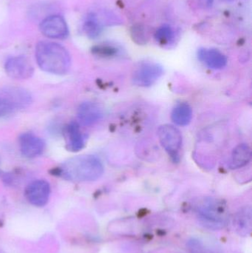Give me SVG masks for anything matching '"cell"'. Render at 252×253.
Instances as JSON below:
<instances>
[{"label":"cell","mask_w":252,"mask_h":253,"mask_svg":"<svg viewBox=\"0 0 252 253\" xmlns=\"http://www.w3.org/2000/svg\"><path fill=\"white\" fill-rule=\"evenodd\" d=\"M59 176L72 181H93L104 173V166L99 158L92 155L77 156L62 164L56 169Z\"/></svg>","instance_id":"obj_1"},{"label":"cell","mask_w":252,"mask_h":253,"mask_svg":"<svg viewBox=\"0 0 252 253\" xmlns=\"http://www.w3.org/2000/svg\"><path fill=\"white\" fill-rule=\"evenodd\" d=\"M36 59L42 71L56 75H63L69 71L71 58L62 44L53 42L41 41L36 46Z\"/></svg>","instance_id":"obj_2"},{"label":"cell","mask_w":252,"mask_h":253,"mask_svg":"<svg viewBox=\"0 0 252 253\" xmlns=\"http://www.w3.org/2000/svg\"><path fill=\"white\" fill-rule=\"evenodd\" d=\"M195 214L200 224L210 230H221L227 224L229 211L223 201L206 197L197 202Z\"/></svg>","instance_id":"obj_3"},{"label":"cell","mask_w":252,"mask_h":253,"mask_svg":"<svg viewBox=\"0 0 252 253\" xmlns=\"http://www.w3.org/2000/svg\"><path fill=\"white\" fill-rule=\"evenodd\" d=\"M164 74V68L159 64L144 62L139 64L133 74V82L139 87H146L155 84Z\"/></svg>","instance_id":"obj_4"},{"label":"cell","mask_w":252,"mask_h":253,"mask_svg":"<svg viewBox=\"0 0 252 253\" xmlns=\"http://www.w3.org/2000/svg\"><path fill=\"white\" fill-rule=\"evenodd\" d=\"M160 142L170 157L176 162L179 160V153L181 148L182 135L176 126L164 125L158 129Z\"/></svg>","instance_id":"obj_5"},{"label":"cell","mask_w":252,"mask_h":253,"mask_svg":"<svg viewBox=\"0 0 252 253\" xmlns=\"http://www.w3.org/2000/svg\"><path fill=\"white\" fill-rule=\"evenodd\" d=\"M39 30L44 37L53 40H62L69 35L68 24L60 15H50L43 19Z\"/></svg>","instance_id":"obj_6"},{"label":"cell","mask_w":252,"mask_h":253,"mask_svg":"<svg viewBox=\"0 0 252 253\" xmlns=\"http://www.w3.org/2000/svg\"><path fill=\"white\" fill-rule=\"evenodd\" d=\"M4 68L7 75L14 80H28L34 72V66L25 56L9 58L6 61Z\"/></svg>","instance_id":"obj_7"},{"label":"cell","mask_w":252,"mask_h":253,"mask_svg":"<svg viewBox=\"0 0 252 253\" xmlns=\"http://www.w3.org/2000/svg\"><path fill=\"white\" fill-rule=\"evenodd\" d=\"M50 186L45 180H36L31 182L25 190V197L35 207H44L48 202Z\"/></svg>","instance_id":"obj_8"},{"label":"cell","mask_w":252,"mask_h":253,"mask_svg":"<svg viewBox=\"0 0 252 253\" xmlns=\"http://www.w3.org/2000/svg\"><path fill=\"white\" fill-rule=\"evenodd\" d=\"M22 155L27 158H35L43 153L45 147L44 141L31 132L22 134L19 138Z\"/></svg>","instance_id":"obj_9"},{"label":"cell","mask_w":252,"mask_h":253,"mask_svg":"<svg viewBox=\"0 0 252 253\" xmlns=\"http://www.w3.org/2000/svg\"><path fill=\"white\" fill-rule=\"evenodd\" d=\"M0 95L8 101L14 110L26 108L32 102L31 94L20 87H5L0 91Z\"/></svg>","instance_id":"obj_10"},{"label":"cell","mask_w":252,"mask_h":253,"mask_svg":"<svg viewBox=\"0 0 252 253\" xmlns=\"http://www.w3.org/2000/svg\"><path fill=\"white\" fill-rule=\"evenodd\" d=\"M198 57L202 63L211 69H222L227 65V57L217 49L200 48Z\"/></svg>","instance_id":"obj_11"},{"label":"cell","mask_w":252,"mask_h":253,"mask_svg":"<svg viewBox=\"0 0 252 253\" xmlns=\"http://www.w3.org/2000/svg\"><path fill=\"white\" fill-rule=\"evenodd\" d=\"M78 120L84 126H92L99 122L103 117L102 108L94 102H86L78 107Z\"/></svg>","instance_id":"obj_12"},{"label":"cell","mask_w":252,"mask_h":253,"mask_svg":"<svg viewBox=\"0 0 252 253\" xmlns=\"http://www.w3.org/2000/svg\"><path fill=\"white\" fill-rule=\"evenodd\" d=\"M66 139L68 148L72 152H78L84 147V139L79 126L75 122H71L66 126Z\"/></svg>","instance_id":"obj_13"},{"label":"cell","mask_w":252,"mask_h":253,"mask_svg":"<svg viewBox=\"0 0 252 253\" xmlns=\"http://www.w3.org/2000/svg\"><path fill=\"white\" fill-rule=\"evenodd\" d=\"M234 227L240 236H247L252 231V208L246 206L241 208L234 218Z\"/></svg>","instance_id":"obj_14"},{"label":"cell","mask_w":252,"mask_h":253,"mask_svg":"<svg viewBox=\"0 0 252 253\" xmlns=\"http://www.w3.org/2000/svg\"><path fill=\"white\" fill-rule=\"evenodd\" d=\"M252 159V150L248 144H241L237 146L231 156L229 167L231 169L244 168Z\"/></svg>","instance_id":"obj_15"},{"label":"cell","mask_w":252,"mask_h":253,"mask_svg":"<svg viewBox=\"0 0 252 253\" xmlns=\"http://www.w3.org/2000/svg\"><path fill=\"white\" fill-rule=\"evenodd\" d=\"M83 31L87 37L92 40L98 38L101 35L103 31V25L96 13H89L87 15L83 23Z\"/></svg>","instance_id":"obj_16"},{"label":"cell","mask_w":252,"mask_h":253,"mask_svg":"<svg viewBox=\"0 0 252 253\" xmlns=\"http://www.w3.org/2000/svg\"><path fill=\"white\" fill-rule=\"evenodd\" d=\"M171 118L173 123L177 126H188L192 121V108L187 103L179 104L173 110Z\"/></svg>","instance_id":"obj_17"},{"label":"cell","mask_w":252,"mask_h":253,"mask_svg":"<svg viewBox=\"0 0 252 253\" xmlns=\"http://www.w3.org/2000/svg\"><path fill=\"white\" fill-rule=\"evenodd\" d=\"M155 40L161 45H170L174 42L176 33L168 24H164L155 31Z\"/></svg>","instance_id":"obj_18"},{"label":"cell","mask_w":252,"mask_h":253,"mask_svg":"<svg viewBox=\"0 0 252 253\" xmlns=\"http://www.w3.org/2000/svg\"><path fill=\"white\" fill-rule=\"evenodd\" d=\"M121 50L118 46L110 44V43H102V44L93 46L92 48L93 54L99 56V57H114V56H118Z\"/></svg>","instance_id":"obj_19"},{"label":"cell","mask_w":252,"mask_h":253,"mask_svg":"<svg viewBox=\"0 0 252 253\" xmlns=\"http://www.w3.org/2000/svg\"><path fill=\"white\" fill-rule=\"evenodd\" d=\"M187 248L191 253H220L217 248L198 239H191Z\"/></svg>","instance_id":"obj_20"},{"label":"cell","mask_w":252,"mask_h":253,"mask_svg":"<svg viewBox=\"0 0 252 253\" xmlns=\"http://www.w3.org/2000/svg\"><path fill=\"white\" fill-rule=\"evenodd\" d=\"M130 34L133 42L139 44H145L149 41V34L144 25L136 24L130 29Z\"/></svg>","instance_id":"obj_21"},{"label":"cell","mask_w":252,"mask_h":253,"mask_svg":"<svg viewBox=\"0 0 252 253\" xmlns=\"http://www.w3.org/2000/svg\"><path fill=\"white\" fill-rule=\"evenodd\" d=\"M14 111L8 101L0 95V117H4Z\"/></svg>","instance_id":"obj_22"},{"label":"cell","mask_w":252,"mask_h":253,"mask_svg":"<svg viewBox=\"0 0 252 253\" xmlns=\"http://www.w3.org/2000/svg\"><path fill=\"white\" fill-rule=\"evenodd\" d=\"M226 1H233V0H226Z\"/></svg>","instance_id":"obj_23"}]
</instances>
